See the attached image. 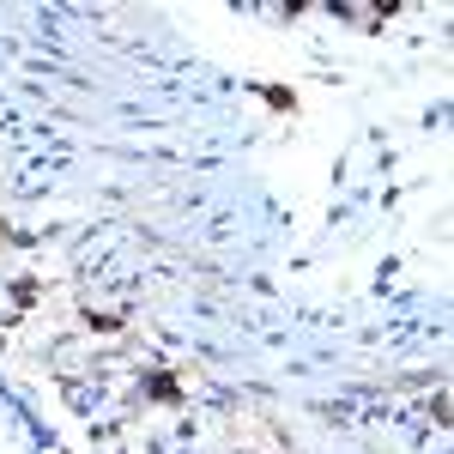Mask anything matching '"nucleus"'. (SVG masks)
<instances>
[{"mask_svg":"<svg viewBox=\"0 0 454 454\" xmlns=\"http://www.w3.org/2000/svg\"><path fill=\"white\" fill-rule=\"evenodd\" d=\"M0 454H61V436L12 382H0Z\"/></svg>","mask_w":454,"mask_h":454,"instance_id":"1","label":"nucleus"}]
</instances>
